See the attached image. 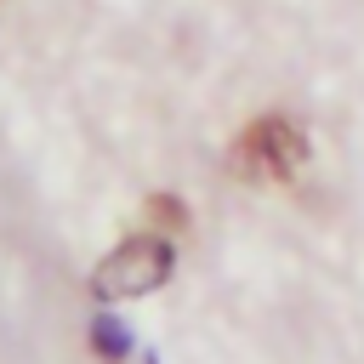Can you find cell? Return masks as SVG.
<instances>
[{
	"instance_id": "3957f363",
	"label": "cell",
	"mask_w": 364,
	"mask_h": 364,
	"mask_svg": "<svg viewBox=\"0 0 364 364\" xmlns=\"http://www.w3.org/2000/svg\"><path fill=\"white\" fill-rule=\"evenodd\" d=\"M91 347L102 353V358H131V347H136V336H131V324L119 318V313H97L91 318Z\"/></svg>"
},
{
	"instance_id": "7a4b0ae2",
	"label": "cell",
	"mask_w": 364,
	"mask_h": 364,
	"mask_svg": "<svg viewBox=\"0 0 364 364\" xmlns=\"http://www.w3.org/2000/svg\"><path fill=\"white\" fill-rule=\"evenodd\" d=\"M307 159V136H301V125H290L284 114H267V119H256L245 136H239V148H233V171L239 176H290L296 165Z\"/></svg>"
},
{
	"instance_id": "277c9868",
	"label": "cell",
	"mask_w": 364,
	"mask_h": 364,
	"mask_svg": "<svg viewBox=\"0 0 364 364\" xmlns=\"http://www.w3.org/2000/svg\"><path fill=\"white\" fill-rule=\"evenodd\" d=\"M148 216L159 222V233H176V228H182V205H176V199H165V193H159V199H148Z\"/></svg>"
},
{
	"instance_id": "6da1fadb",
	"label": "cell",
	"mask_w": 364,
	"mask_h": 364,
	"mask_svg": "<svg viewBox=\"0 0 364 364\" xmlns=\"http://www.w3.org/2000/svg\"><path fill=\"white\" fill-rule=\"evenodd\" d=\"M171 267H176L171 233H136V239H125L114 256L97 262L91 290H97L102 301H131V296H148L154 284H165Z\"/></svg>"
}]
</instances>
